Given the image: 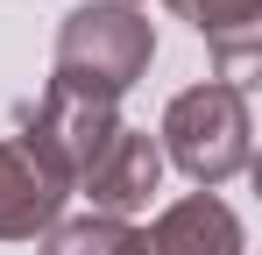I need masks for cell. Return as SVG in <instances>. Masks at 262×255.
Here are the masks:
<instances>
[{"mask_svg":"<svg viewBox=\"0 0 262 255\" xmlns=\"http://www.w3.org/2000/svg\"><path fill=\"white\" fill-rule=\"evenodd\" d=\"M121 128H128V121H121L114 107H99V99H71V92H57V85H43V99L21 114V135L71 177V192H78V177L99 163V149H106Z\"/></svg>","mask_w":262,"mask_h":255,"instance_id":"3","label":"cell"},{"mask_svg":"<svg viewBox=\"0 0 262 255\" xmlns=\"http://www.w3.org/2000/svg\"><path fill=\"white\" fill-rule=\"evenodd\" d=\"M248 92L227 78H206V85H184L170 107H163V135H156V156L177 163L199 192H213L227 177L248 170Z\"/></svg>","mask_w":262,"mask_h":255,"instance_id":"2","label":"cell"},{"mask_svg":"<svg viewBox=\"0 0 262 255\" xmlns=\"http://www.w3.org/2000/svg\"><path fill=\"white\" fill-rule=\"evenodd\" d=\"M156 184H163V156H156V135H142V128H121L99 149V163L78 177V192L92 199V213H106V220H135L156 199Z\"/></svg>","mask_w":262,"mask_h":255,"instance_id":"5","label":"cell"},{"mask_svg":"<svg viewBox=\"0 0 262 255\" xmlns=\"http://www.w3.org/2000/svg\"><path fill=\"white\" fill-rule=\"evenodd\" d=\"M142 255H248V234L220 192H191L156 213V227L142 234Z\"/></svg>","mask_w":262,"mask_h":255,"instance_id":"6","label":"cell"},{"mask_svg":"<svg viewBox=\"0 0 262 255\" xmlns=\"http://www.w3.org/2000/svg\"><path fill=\"white\" fill-rule=\"evenodd\" d=\"M163 7L206 36V50L227 64V85L248 92V64L262 50V0H163Z\"/></svg>","mask_w":262,"mask_h":255,"instance_id":"7","label":"cell"},{"mask_svg":"<svg viewBox=\"0 0 262 255\" xmlns=\"http://www.w3.org/2000/svg\"><path fill=\"white\" fill-rule=\"evenodd\" d=\"M71 206V177L50 163L29 135L0 142V241H36Z\"/></svg>","mask_w":262,"mask_h":255,"instance_id":"4","label":"cell"},{"mask_svg":"<svg viewBox=\"0 0 262 255\" xmlns=\"http://www.w3.org/2000/svg\"><path fill=\"white\" fill-rule=\"evenodd\" d=\"M149 57H156V22L135 7V0H85L64 14L57 29V57H50V85L71 92V99H99L114 107L121 92L149 78Z\"/></svg>","mask_w":262,"mask_h":255,"instance_id":"1","label":"cell"},{"mask_svg":"<svg viewBox=\"0 0 262 255\" xmlns=\"http://www.w3.org/2000/svg\"><path fill=\"white\" fill-rule=\"evenodd\" d=\"M43 255H142V227L106 220V213H78L43 234Z\"/></svg>","mask_w":262,"mask_h":255,"instance_id":"8","label":"cell"}]
</instances>
